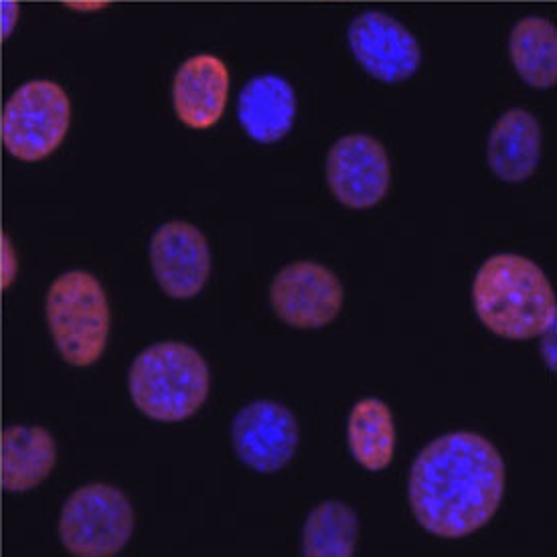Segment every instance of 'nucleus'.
Listing matches in <instances>:
<instances>
[{
    "label": "nucleus",
    "instance_id": "nucleus-1",
    "mask_svg": "<svg viewBox=\"0 0 557 557\" xmlns=\"http://www.w3.org/2000/svg\"><path fill=\"white\" fill-rule=\"evenodd\" d=\"M503 495V456L481 434H444L411 465V513L428 533L444 540H460L484 528L499 511Z\"/></svg>",
    "mask_w": 557,
    "mask_h": 557
},
{
    "label": "nucleus",
    "instance_id": "nucleus-2",
    "mask_svg": "<svg viewBox=\"0 0 557 557\" xmlns=\"http://www.w3.org/2000/svg\"><path fill=\"white\" fill-rule=\"evenodd\" d=\"M472 302L481 323L497 337L529 341L556 324L552 282L540 265L517 253H497L481 265Z\"/></svg>",
    "mask_w": 557,
    "mask_h": 557
},
{
    "label": "nucleus",
    "instance_id": "nucleus-3",
    "mask_svg": "<svg viewBox=\"0 0 557 557\" xmlns=\"http://www.w3.org/2000/svg\"><path fill=\"white\" fill-rule=\"evenodd\" d=\"M209 366L187 343L162 341L134 359L128 392L134 406L154 422H183L201 410L209 396Z\"/></svg>",
    "mask_w": 557,
    "mask_h": 557
},
{
    "label": "nucleus",
    "instance_id": "nucleus-4",
    "mask_svg": "<svg viewBox=\"0 0 557 557\" xmlns=\"http://www.w3.org/2000/svg\"><path fill=\"white\" fill-rule=\"evenodd\" d=\"M45 317L65 363L94 366L108 345L110 305L100 280L86 270L61 274L45 296Z\"/></svg>",
    "mask_w": 557,
    "mask_h": 557
},
{
    "label": "nucleus",
    "instance_id": "nucleus-5",
    "mask_svg": "<svg viewBox=\"0 0 557 557\" xmlns=\"http://www.w3.org/2000/svg\"><path fill=\"white\" fill-rule=\"evenodd\" d=\"M134 509L128 497L110 484H86L65 500L59 517V540L75 557H112L131 542Z\"/></svg>",
    "mask_w": 557,
    "mask_h": 557
},
{
    "label": "nucleus",
    "instance_id": "nucleus-6",
    "mask_svg": "<svg viewBox=\"0 0 557 557\" xmlns=\"http://www.w3.org/2000/svg\"><path fill=\"white\" fill-rule=\"evenodd\" d=\"M72 124V102L65 89L49 79L23 84L2 112V140L23 162H39L53 154Z\"/></svg>",
    "mask_w": 557,
    "mask_h": 557
},
{
    "label": "nucleus",
    "instance_id": "nucleus-7",
    "mask_svg": "<svg viewBox=\"0 0 557 557\" xmlns=\"http://www.w3.org/2000/svg\"><path fill=\"white\" fill-rule=\"evenodd\" d=\"M324 173L333 197L349 209H369L382 203L392 185L387 150L367 134L338 138L329 150Z\"/></svg>",
    "mask_w": 557,
    "mask_h": 557
},
{
    "label": "nucleus",
    "instance_id": "nucleus-8",
    "mask_svg": "<svg viewBox=\"0 0 557 557\" xmlns=\"http://www.w3.org/2000/svg\"><path fill=\"white\" fill-rule=\"evenodd\" d=\"M343 298V284L335 272L308 260L284 265L270 284V305L276 317L302 331L333 323Z\"/></svg>",
    "mask_w": 557,
    "mask_h": 557
},
{
    "label": "nucleus",
    "instance_id": "nucleus-9",
    "mask_svg": "<svg viewBox=\"0 0 557 557\" xmlns=\"http://www.w3.org/2000/svg\"><path fill=\"white\" fill-rule=\"evenodd\" d=\"M352 58L383 84H401L418 72L422 49L406 25L382 11L355 16L347 30Z\"/></svg>",
    "mask_w": 557,
    "mask_h": 557
},
{
    "label": "nucleus",
    "instance_id": "nucleus-10",
    "mask_svg": "<svg viewBox=\"0 0 557 557\" xmlns=\"http://www.w3.org/2000/svg\"><path fill=\"white\" fill-rule=\"evenodd\" d=\"M150 265L162 293L189 300L203 290L211 274V251L199 227L169 221L150 239Z\"/></svg>",
    "mask_w": 557,
    "mask_h": 557
},
{
    "label": "nucleus",
    "instance_id": "nucleus-11",
    "mask_svg": "<svg viewBox=\"0 0 557 557\" xmlns=\"http://www.w3.org/2000/svg\"><path fill=\"white\" fill-rule=\"evenodd\" d=\"M232 442L237 458L256 472H278L293 460L298 446V422L276 401L260 399L235 416Z\"/></svg>",
    "mask_w": 557,
    "mask_h": 557
},
{
    "label": "nucleus",
    "instance_id": "nucleus-12",
    "mask_svg": "<svg viewBox=\"0 0 557 557\" xmlns=\"http://www.w3.org/2000/svg\"><path fill=\"white\" fill-rule=\"evenodd\" d=\"M230 98V70L215 55H195L176 70L173 108L185 126L209 131L220 122Z\"/></svg>",
    "mask_w": 557,
    "mask_h": 557
},
{
    "label": "nucleus",
    "instance_id": "nucleus-13",
    "mask_svg": "<svg viewBox=\"0 0 557 557\" xmlns=\"http://www.w3.org/2000/svg\"><path fill=\"white\" fill-rule=\"evenodd\" d=\"M294 117L296 94L280 75H256L239 91L237 120L253 143H278L293 131Z\"/></svg>",
    "mask_w": 557,
    "mask_h": 557
},
{
    "label": "nucleus",
    "instance_id": "nucleus-14",
    "mask_svg": "<svg viewBox=\"0 0 557 557\" xmlns=\"http://www.w3.org/2000/svg\"><path fill=\"white\" fill-rule=\"evenodd\" d=\"M542 159V126L523 108H511L488 134L486 161L505 183H523Z\"/></svg>",
    "mask_w": 557,
    "mask_h": 557
},
{
    "label": "nucleus",
    "instance_id": "nucleus-15",
    "mask_svg": "<svg viewBox=\"0 0 557 557\" xmlns=\"http://www.w3.org/2000/svg\"><path fill=\"white\" fill-rule=\"evenodd\" d=\"M58 446L41 425H11L2 436V484L9 493L37 488L55 469Z\"/></svg>",
    "mask_w": 557,
    "mask_h": 557
},
{
    "label": "nucleus",
    "instance_id": "nucleus-16",
    "mask_svg": "<svg viewBox=\"0 0 557 557\" xmlns=\"http://www.w3.org/2000/svg\"><path fill=\"white\" fill-rule=\"evenodd\" d=\"M515 72L535 89H549L557 82V29L545 16H525L515 23L509 37Z\"/></svg>",
    "mask_w": 557,
    "mask_h": 557
},
{
    "label": "nucleus",
    "instance_id": "nucleus-17",
    "mask_svg": "<svg viewBox=\"0 0 557 557\" xmlns=\"http://www.w3.org/2000/svg\"><path fill=\"white\" fill-rule=\"evenodd\" d=\"M347 441L351 455L369 472L385 470L396 453V424L389 406L377 397H366L352 406Z\"/></svg>",
    "mask_w": 557,
    "mask_h": 557
},
{
    "label": "nucleus",
    "instance_id": "nucleus-18",
    "mask_svg": "<svg viewBox=\"0 0 557 557\" xmlns=\"http://www.w3.org/2000/svg\"><path fill=\"white\" fill-rule=\"evenodd\" d=\"M359 521L349 505L324 500L308 515L302 531V554L307 557H352Z\"/></svg>",
    "mask_w": 557,
    "mask_h": 557
},
{
    "label": "nucleus",
    "instance_id": "nucleus-19",
    "mask_svg": "<svg viewBox=\"0 0 557 557\" xmlns=\"http://www.w3.org/2000/svg\"><path fill=\"white\" fill-rule=\"evenodd\" d=\"M16 276V256L11 239L4 237V286H11Z\"/></svg>",
    "mask_w": 557,
    "mask_h": 557
},
{
    "label": "nucleus",
    "instance_id": "nucleus-20",
    "mask_svg": "<svg viewBox=\"0 0 557 557\" xmlns=\"http://www.w3.org/2000/svg\"><path fill=\"white\" fill-rule=\"evenodd\" d=\"M4 27H2V35L4 37H9L11 35V30L15 27L16 18H18V4L15 2H9V4H4Z\"/></svg>",
    "mask_w": 557,
    "mask_h": 557
},
{
    "label": "nucleus",
    "instance_id": "nucleus-21",
    "mask_svg": "<svg viewBox=\"0 0 557 557\" xmlns=\"http://www.w3.org/2000/svg\"><path fill=\"white\" fill-rule=\"evenodd\" d=\"M103 7H106V2H98V0H82V4H77V2L72 4V9L75 11H100Z\"/></svg>",
    "mask_w": 557,
    "mask_h": 557
},
{
    "label": "nucleus",
    "instance_id": "nucleus-22",
    "mask_svg": "<svg viewBox=\"0 0 557 557\" xmlns=\"http://www.w3.org/2000/svg\"><path fill=\"white\" fill-rule=\"evenodd\" d=\"M98 2H106V0H98Z\"/></svg>",
    "mask_w": 557,
    "mask_h": 557
}]
</instances>
